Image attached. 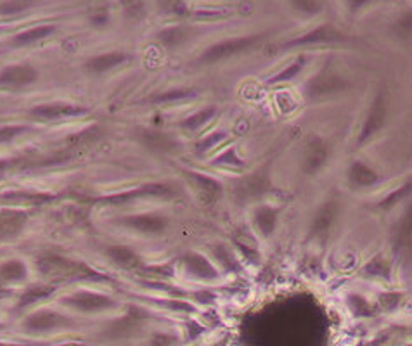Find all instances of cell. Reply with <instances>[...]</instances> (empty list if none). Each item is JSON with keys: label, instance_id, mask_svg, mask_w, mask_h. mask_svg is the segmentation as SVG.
I'll list each match as a JSON object with an SVG mask.
<instances>
[{"label": "cell", "instance_id": "6da1fadb", "mask_svg": "<svg viewBox=\"0 0 412 346\" xmlns=\"http://www.w3.org/2000/svg\"><path fill=\"white\" fill-rule=\"evenodd\" d=\"M38 80V71L32 64H11L0 71V87L23 88Z\"/></svg>", "mask_w": 412, "mask_h": 346}, {"label": "cell", "instance_id": "7a4b0ae2", "mask_svg": "<svg viewBox=\"0 0 412 346\" xmlns=\"http://www.w3.org/2000/svg\"><path fill=\"white\" fill-rule=\"evenodd\" d=\"M81 113V108L73 106L66 103H50L42 104L32 110V116L37 120H59L68 118V116H76Z\"/></svg>", "mask_w": 412, "mask_h": 346}, {"label": "cell", "instance_id": "3957f363", "mask_svg": "<svg viewBox=\"0 0 412 346\" xmlns=\"http://www.w3.org/2000/svg\"><path fill=\"white\" fill-rule=\"evenodd\" d=\"M125 54L123 52H106V54H99V56L91 57V59L85 63V69L94 75H103V73L110 71V69H115L116 66H120L122 63H125Z\"/></svg>", "mask_w": 412, "mask_h": 346}, {"label": "cell", "instance_id": "277c9868", "mask_svg": "<svg viewBox=\"0 0 412 346\" xmlns=\"http://www.w3.org/2000/svg\"><path fill=\"white\" fill-rule=\"evenodd\" d=\"M54 32V26L50 25H42V26H35V28L26 30V32L18 33L14 37V44L16 45H26V44H33V42L40 40V38L47 37Z\"/></svg>", "mask_w": 412, "mask_h": 346}, {"label": "cell", "instance_id": "5b68a950", "mask_svg": "<svg viewBox=\"0 0 412 346\" xmlns=\"http://www.w3.org/2000/svg\"><path fill=\"white\" fill-rule=\"evenodd\" d=\"M25 130H26V128L21 127V125H13V127H4V128H0V142L13 141L14 137H18V135H21Z\"/></svg>", "mask_w": 412, "mask_h": 346}]
</instances>
